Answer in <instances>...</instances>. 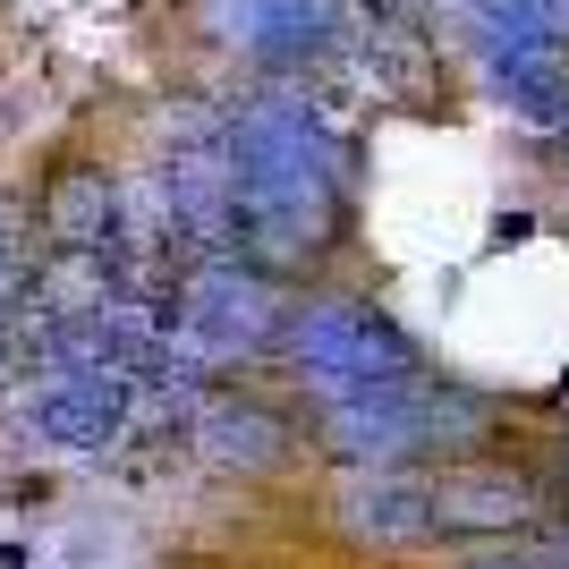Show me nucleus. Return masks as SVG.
Instances as JSON below:
<instances>
[{
	"mask_svg": "<svg viewBox=\"0 0 569 569\" xmlns=\"http://www.w3.org/2000/svg\"><path fill=\"white\" fill-rule=\"evenodd\" d=\"M433 527L442 536H545V476H527L519 459H442L426 476Z\"/></svg>",
	"mask_w": 569,
	"mask_h": 569,
	"instance_id": "1",
	"label": "nucleus"
},
{
	"mask_svg": "<svg viewBox=\"0 0 569 569\" xmlns=\"http://www.w3.org/2000/svg\"><path fill=\"white\" fill-rule=\"evenodd\" d=\"M298 349H307L315 375H340V382H357V391H400V382H417L408 332L382 307H357V298L315 307V323L298 332Z\"/></svg>",
	"mask_w": 569,
	"mask_h": 569,
	"instance_id": "2",
	"label": "nucleus"
},
{
	"mask_svg": "<svg viewBox=\"0 0 569 569\" xmlns=\"http://www.w3.org/2000/svg\"><path fill=\"white\" fill-rule=\"evenodd\" d=\"M349 527L366 545H426V536H442V527H433V493H426L417 468L357 476L349 485Z\"/></svg>",
	"mask_w": 569,
	"mask_h": 569,
	"instance_id": "3",
	"label": "nucleus"
},
{
	"mask_svg": "<svg viewBox=\"0 0 569 569\" xmlns=\"http://www.w3.org/2000/svg\"><path fill=\"white\" fill-rule=\"evenodd\" d=\"M51 230H60V247H111V188L94 170H69L51 188Z\"/></svg>",
	"mask_w": 569,
	"mask_h": 569,
	"instance_id": "4",
	"label": "nucleus"
},
{
	"mask_svg": "<svg viewBox=\"0 0 569 569\" xmlns=\"http://www.w3.org/2000/svg\"><path fill=\"white\" fill-rule=\"evenodd\" d=\"M230 433V459L238 468H272V459H289V426L281 417H256V408H230V417H213V442Z\"/></svg>",
	"mask_w": 569,
	"mask_h": 569,
	"instance_id": "5",
	"label": "nucleus"
},
{
	"mask_svg": "<svg viewBox=\"0 0 569 569\" xmlns=\"http://www.w3.org/2000/svg\"><path fill=\"white\" fill-rule=\"evenodd\" d=\"M527 230H536V221H527V213H501V221H493V247H519Z\"/></svg>",
	"mask_w": 569,
	"mask_h": 569,
	"instance_id": "6",
	"label": "nucleus"
},
{
	"mask_svg": "<svg viewBox=\"0 0 569 569\" xmlns=\"http://www.w3.org/2000/svg\"><path fill=\"white\" fill-rule=\"evenodd\" d=\"M552 400H561V417H569V382H561V391H552Z\"/></svg>",
	"mask_w": 569,
	"mask_h": 569,
	"instance_id": "7",
	"label": "nucleus"
},
{
	"mask_svg": "<svg viewBox=\"0 0 569 569\" xmlns=\"http://www.w3.org/2000/svg\"><path fill=\"white\" fill-rule=\"evenodd\" d=\"M561 485H569V442H561Z\"/></svg>",
	"mask_w": 569,
	"mask_h": 569,
	"instance_id": "8",
	"label": "nucleus"
}]
</instances>
